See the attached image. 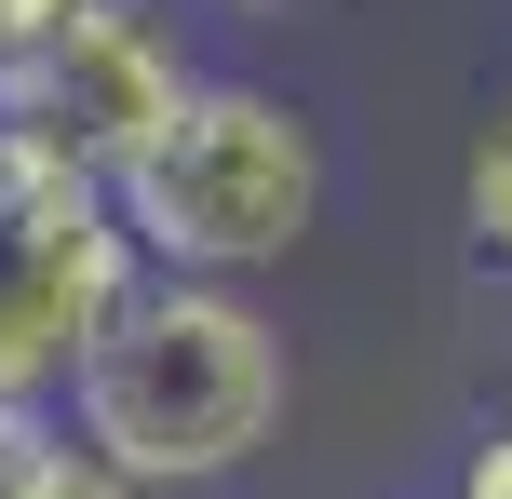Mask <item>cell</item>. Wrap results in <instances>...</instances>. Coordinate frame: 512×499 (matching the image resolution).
<instances>
[{
    "instance_id": "obj_1",
    "label": "cell",
    "mask_w": 512,
    "mask_h": 499,
    "mask_svg": "<svg viewBox=\"0 0 512 499\" xmlns=\"http://www.w3.org/2000/svg\"><path fill=\"white\" fill-rule=\"evenodd\" d=\"M283 405H297L283 324L256 311L243 284H162L149 270V284L108 311V338L68 365L54 419L135 499H189V486H230L283 432Z\"/></svg>"
},
{
    "instance_id": "obj_2",
    "label": "cell",
    "mask_w": 512,
    "mask_h": 499,
    "mask_svg": "<svg viewBox=\"0 0 512 499\" xmlns=\"http://www.w3.org/2000/svg\"><path fill=\"white\" fill-rule=\"evenodd\" d=\"M108 216H122L135 270H162V284H243V270L310 243V216H324V135L270 81H189L176 122L108 176Z\"/></svg>"
},
{
    "instance_id": "obj_3",
    "label": "cell",
    "mask_w": 512,
    "mask_h": 499,
    "mask_svg": "<svg viewBox=\"0 0 512 499\" xmlns=\"http://www.w3.org/2000/svg\"><path fill=\"white\" fill-rule=\"evenodd\" d=\"M189 54L162 41L149 0H108V14H68L41 41H0V162H54V176H122L189 95Z\"/></svg>"
},
{
    "instance_id": "obj_4",
    "label": "cell",
    "mask_w": 512,
    "mask_h": 499,
    "mask_svg": "<svg viewBox=\"0 0 512 499\" xmlns=\"http://www.w3.org/2000/svg\"><path fill=\"white\" fill-rule=\"evenodd\" d=\"M0 499H135V486L108 459H81L68 419H27V432H0Z\"/></svg>"
},
{
    "instance_id": "obj_5",
    "label": "cell",
    "mask_w": 512,
    "mask_h": 499,
    "mask_svg": "<svg viewBox=\"0 0 512 499\" xmlns=\"http://www.w3.org/2000/svg\"><path fill=\"white\" fill-rule=\"evenodd\" d=\"M472 243H486V257L512 270V108L486 135H472Z\"/></svg>"
},
{
    "instance_id": "obj_6",
    "label": "cell",
    "mask_w": 512,
    "mask_h": 499,
    "mask_svg": "<svg viewBox=\"0 0 512 499\" xmlns=\"http://www.w3.org/2000/svg\"><path fill=\"white\" fill-rule=\"evenodd\" d=\"M459 499H512V432H486V446L459 459Z\"/></svg>"
},
{
    "instance_id": "obj_7",
    "label": "cell",
    "mask_w": 512,
    "mask_h": 499,
    "mask_svg": "<svg viewBox=\"0 0 512 499\" xmlns=\"http://www.w3.org/2000/svg\"><path fill=\"white\" fill-rule=\"evenodd\" d=\"M68 14H108V0H0V41H41V27H68Z\"/></svg>"
},
{
    "instance_id": "obj_8",
    "label": "cell",
    "mask_w": 512,
    "mask_h": 499,
    "mask_svg": "<svg viewBox=\"0 0 512 499\" xmlns=\"http://www.w3.org/2000/svg\"><path fill=\"white\" fill-rule=\"evenodd\" d=\"M256 14H283V0H256Z\"/></svg>"
}]
</instances>
